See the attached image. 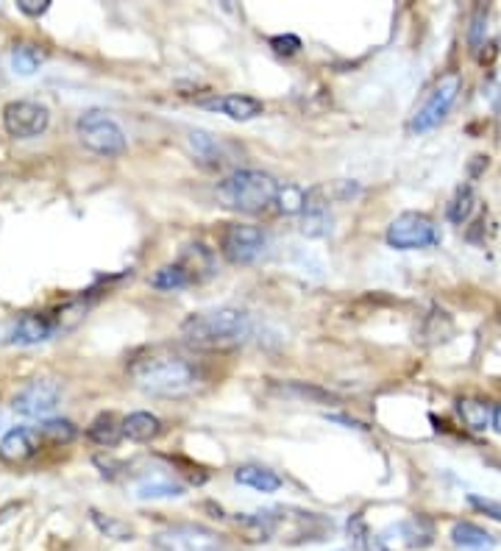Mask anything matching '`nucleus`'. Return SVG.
<instances>
[{
	"instance_id": "8",
	"label": "nucleus",
	"mask_w": 501,
	"mask_h": 551,
	"mask_svg": "<svg viewBox=\"0 0 501 551\" xmlns=\"http://www.w3.org/2000/svg\"><path fill=\"white\" fill-rule=\"evenodd\" d=\"M267 245L259 225L251 223H226L220 232V253L231 265H254Z\"/></svg>"
},
{
	"instance_id": "24",
	"label": "nucleus",
	"mask_w": 501,
	"mask_h": 551,
	"mask_svg": "<svg viewBox=\"0 0 501 551\" xmlns=\"http://www.w3.org/2000/svg\"><path fill=\"white\" fill-rule=\"evenodd\" d=\"M390 535H398V540L410 546V548H423V546H431L434 540V527L426 518H410V521H401L390 529Z\"/></svg>"
},
{
	"instance_id": "9",
	"label": "nucleus",
	"mask_w": 501,
	"mask_h": 551,
	"mask_svg": "<svg viewBox=\"0 0 501 551\" xmlns=\"http://www.w3.org/2000/svg\"><path fill=\"white\" fill-rule=\"evenodd\" d=\"M51 109L37 101H12L4 106V128L14 140H33L48 132Z\"/></svg>"
},
{
	"instance_id": "5",
	"label": "nucleus",
	"mask_w": 501,
	"mask_h": 551,
	"mask_svg": "<svg viewBox=\"0 0 501 551\" xmlns=\"http://www.w3.org/2000/svg\"><path fill=\"white\" fill-rule=\"evenodd\" d=\"M462 89V76L459 73H443L438 81L431 84V89L426 92V98L421 101V106L413 112L410 117V132L415 134H426L431 132L434 125H441L446 120V115L451 112L457 95Z\"/></svg>"
},
{
	"instance_id": "16",
	"label": "nucleus",
	"mask_w": 501,
	"mask_h": 551,
	"mask_svg": "<svg viewBox=\"0 0 501 551\" xmlns=\"http://www.w3.org/2000/svg\"><path fill=\"white\" fill-rule=\"evenodd\" d=\"M274 390L282 396V399H292V401H301V404H340V399L329 393L326 387L320 384H307V381H287V384H274Z\"/></svg>"
},
{
	"instance_id": "15",
	"label": "nucleus",
	"mask_w": 501,
	"mask_h": 551,
	"mask_svg": "<svg viewBox=\"0 0 501 551\" xmlns=\"http://www.w3.org/2000/svg\"><path fill=\"white\" fill-rule=\"evenodd\" d=\"M176 265L184 271L190 284H200V281H207V279L215 276V253L204 243H192L179 253Z\"/></svg>"
},
{
	"instance_id": "12",
	"label": "nucleus",
	"mask_w": 501,
	"mask_h": 551,
	"mask_svg": "<svg viewBox=\"0 0 501 551\" xmlns=\"http://www.w3.org/2000/svg\"><path fill=\"white\" fill-rule=\"evenodd\" d=\"M56 332H53V323H51V315L48 309L42 312H23L4 337V343L9 345H40V343H48L53 340Z\"/></svg>"
},
{
	"instance_id": "23",
	"label": "nucleus",
	"mask_w": 501,
	"mask_h": 551,
	"mask_svg": "<svg viewBox=\"0 0 501 551\" xmlns=\"http://www.w3.org/2000/svg\"><path fill=\"white\" fill-rule=\"evenodd\" d=\"M451 543L457 548H465V551H490L496 546V537L471 521H459L451 529Z\"/></svg>"
},
{
	"instance_id": "31",
	"label": "nucleus",
	"mask_w": 501,
	"mask_h": 551,
	"mask_svg": "<svg viewBox=\"0 0 501 551\" xmlns=\"http://www.w3.org/2000/svg\"><path fill=\"white\" fill-rule=\"evenodd\" d=\"M304 198H307V189H301L295 184H279V196H276V207L282 215H301L304 209Z\"/></svg>"
},
{
	"instance_id": "10",
	"label": "nucleus",
	"mask_w": 501,
	"mask_h": 551,
	"mask_svg": "<svg viewBox=\"0 0 501 551\" xmlns=\"http://www.w3.org/2000/svg\"><path fill=\"white\" fill-rule=\"evenodd\" d=\"M61 401V387L53 379H37L25 384L23 390L12 399V409L25 418H45Z\"/></svg>"
},
{
	"instance_id": "28",
	"label": "nucleus",
	"mask_w": 501,
	"mask_h": 551,
	"mask_svg": "<svg viewBox=\"0 0 501 551\" xmlns=\"http://www.w3.org/2000/svg\"><path fill=\"white\" fill-rule=\"evenodd\" d=\"M474 209H477L474 187H471V184H462V187L457 189V196L451 198V204H449V220L457 223V225H462L468 217L474 215Z\"/></svg>"
},
{
	"instance_id": "21",
	"label": "nucleus",
	"mask_w": 501,
	"mask_h": 551,
	"mask_svg": "<svg viewBox=\"0 0 501 551\" xmlns=\"http://www.w3.org/2000/svg\"><path fill=\"white\" fill-rule=\"evenodd\" d=\"M187 142H190V148H192V153H195V159L200 161V165L220 168L226 161L218 137H212L209 132H204V128H192V132L187 134Z\"/></svg>"
},
{
	"instance_id": "19",
	"label": "nucleus",
	"mask_w": 501,
	"mask_h": 551,
	"mask_svg": "<svg viewBox=\"0 0 501 551\" xmlns=\"http://www.w3.org/2000/svg\"><path fill=\"white\" fill-rule=\"evenodd\" d=\"M162 435V420L153 412H131L123 418V437L131 443H151Z\"/></svg>"
},
{
	"instance_id": "18",
	"label": "nucleus",
	"mask_w": 501,
	"mask_h": 551,
	"mask_svg": "<svg viewBox=\"0 0 501 551\" xmlns=\"http://www.w3.org/2000/svg\"><path fill=\"white\" fill-rule=\"evenodd\" d=\"M234 482L243 484V488H251L256 493H276L282 488V476L274 473L271 468L262 465H240L234 471Z\"/></svg>"
},
{
	"instance_id": "1",
	"label": "nucleus",
	"mask_w": 501,
	"mask_h": 551,
	"mask_svg": "<svg viewBox=\"0 0 501 551\" xmlns=\"http://www.w3.org/2000/svg\"><path fill=\"white\" fill-rule=\"evenodd\" d=\"M128 376L143 393L162 399H181L207 381V368L190 351L153 345L131 356Z\"/></svg>"
},
{
	"instance_id": "2",
	"label": "nucleus",
	"mask_w": 501,
	"mask_h": 551,
	"mask_svg": "<svg viewBox=\"0 0 501 551\" xmlns=\"http://www.w3.org/2000/svg\"><path fill=\"white\" fill-rule=\"evenodd\" d=\"M251 315L240 307H218V309H204L192 312L181 323V340L190 348L200 351H223L234 348L251 337Z\"/></svg>"
},
{
	"instance_id": "22",
	"label": "nucleus",
	"mask_w": 501,
	"mask_h": 551,
	"mask_svg": "<svg viewBox=\"0 0 501 551\" xmlns=\"http://www.w3.org/2000/svg\"><path fill=\"white\" fill-rule=\"evenodd\" d=\"M184 496V484L167 473H145L137 482V499H179Z\"/></svg>"
},
{
	"instance_id": "35",
	"label": "nucleus",
	"mask_w": 501,
	"mask_h": 551,
	"mask_svg": "<svg viewBox=\"0 0 501 551\" xmlns=\"http://www.w3.org/2000/svg\"><path fill=\"white\" fill-rule=\"evenodd\" d=\"M17 9L28 17H42L51 9V0H20Z\"/></svg>"
},
{
	"instance_id": "11",
	"label": "nucleus",
	"mask_w": 501,
	"mask_h": 551,
	"mask_svg": "<svg viewBox=\"0 0 501 551\" xmlns=\"http://www.w3.org/2000/svg\"><path fill=\"white\" fill-rule=\"evenodd\" d=\"M329 187L318 184L307 189V198H304V209H301V234L310 237V240H323L331 234V207H329Z\"/></svg>"
},
{
	"instance_id": "36",
	"label": "nucleus",
	"mask_w": 501,
	"mask_h": 551,
	"mask_svg": "<svg viewBox=\"0 0 501 551\" xmlns=\"http://www.w3.org/2000/svg\"><path fill=\"white\" fill-rule=\"evenodd\" d=\"M490 427L501 435V404H496V407L490 409Z\"/></svg>"
},
{
	"instance_id": "30",
	"label": "nucleus",
	"mask_w": 501,
	"mask_h": 551,
	"mask_svg": "<svg viewBox=\"0 0 501 551\" xmlns=\"http://www.w3.org/2000/svg\"><path fill=\"white\" fill-rule=\"evenodd\" d=\"M151 287L164 289V293H171V289H184V287H190V281H187L184 271L173 262V265L159 268V271L151 276Z\"/></svg>"
},
{
	"instance_id": "17",
	"label": "nucleus",
	"mask_w": 501,
	"mask_h": 551,
	"mask_svg": "<svg viewBox=\"0 0 501 551\" xmlns=\"http://www.w3.org/2000/svg\"><path fill=\"white\" fill-rule=\"evenodd\" d=\"M48 59V51L37 42H28V40H20L12 45L9 51V61H12V70L17 76H33Z\"/></svg>"
},
{
	"instance_id": "4",
	"label": "nucleus",
	"mask_w": 501,
	"mask_h": 551,
	"mask_svg": "<svg viewBox=\"0 0 501 551\" xmlns=\"http://www.w3.org/2000/svg\"><path fill=\"white\" fill-rule=\"evenodd\" d=\"M76 134L81 145L97 156H123L128 151L125 132L104 109H87L76 120Z\"/></svg>"
},
{
	"instance_id": "3",
	"label": "nucleus",
	"mask_w": 501,
	"mask_h": 551,
	"mask_svg": "<svg viewBox=\"0 0 501 551\" xmlns=\"http://www.w3.org/2000/svg\"><path fill=\"white\" fill-rule=\"evenodd\" d=\"M279 196V181L254 168L234 170L215 187V198L220 207L240 212V215H262L276 204Z\"/></svg>"
},
{
	"instance_id": "33",
	"label": "nucleus",
	"mask_w": 501,
	"mask_h": 551,
	"mask_svg": "<svg viewBox=\"0 0 501 551\" xmlns=\"http://www.w3.org/2000/svg\"><path fill=\"white\" fill-rule=\"evenodd\" d=\"M267 45H271V48H274V53H279V56H295L301 48H304L295 34H276V37L267 40Z\"/></svg>"
},
{
	"instance_id": "20",
	"label": "nucleus",
	"mask_w": 501,
	"mask_h": 551,
	"mask_svg": "<svg viewBox=\"0 0 501 551\" xmlns=\"http://www.w3.org/2000/svg\"><path fill=\"white\" fill-rule=\"evenodd\" d=\"M87 437L95 445H104V448H115L123 440V420L115 412H100L92 424L87 427Z\"/></svg>"
},
{
	"instance_id": "6",
	"label": "nucleus",
	"mask_w": 501,
	"mask_h": 551,
	"mask_svg": "<svg viewBox=\"0 0 501 551\" xmlns=\"http://www.w3.org/2000/svg\"><path fill=\"white\" fill-rule=\"evenodd\" d=\"M385 240L395 251H421V248L441 245L443 234L438 229V223H434L429 215H423V212H404V215H398L387 225Z\"/></svg>"
},
{
	"instance_id": "32",
	"label": "nucleus",
	"mask_w": 501,
	"mask_h": 551,
	"mask_svg": "<svg viewBox=\"0 0 501 551\" xmlns=\"http://www.w3.org/2000/svg\"><path fill=\"white\" fill-rule=\"evenodd\" d=\"M485 31H487V6H477L471 14V25H468V45H471V51L482 48Z\"/></svg>"
},
{
	"instance_id": "26",
	"label": "nucleus",
	"mask_w": 501,
	"mask_h": 551,
	"mask_svg": "<svg viewBox=\"0 0 501 551\" xmlns=\"http://www.w3.org/2000/svg\"><path fill=\"white\" fill-rule=\"evenodd\" d=\"M490 404L479 401V399H459L457 401V412L462 418V424L471 432H485L490 427Z\"/></svg>"
},
{
	"instance_id": "37",
	"label": "nucleus",
	"mask_w": 501,
	"mask_h": 551,
	"mask_svg": "<svg viewBox=\"0 0 501 551\" xmlns=\"http://www.w3.org/2000/svg\"><path fill=\"white\" fill-rule=\"evenodd\" d=\"M20 510V504H6V507H0V527H4L9 518H12V512H17Z\"/></svg>"
},
{
	"instance_id": "34",
	"label": "nucleus",
	"mask_w": 501,
	"mask_h": 551,
	"mask_svg": "<svg viewBox=\"0 0 501 551\" xmlns=\"http://www.w3.org/2000/svg\"><path fill=\"white\" fill-rule=\"evenodd\" d=\"M468 504H471L474 510H479L482 515L493 518V521H501V504H498V501H493V499H485V496H477V493H471V496H468Z\"/></svg>"
},
{
	"instance_id": "25",
	"label": "nucleus",
	"mask_w": 501,
	"mask_h": 551,
	"mask_svg": "<svg viewBox=\"0 0 501 551\" xmlns=\"http://www.w3.org/2000/svg\"><path fill=\"white\" fill-rule=\"evenodd\" d=\"M451 329H454V320H451V315L446 312V309H438L434 307L426 317H423V323H421V329H418V335H421V340L423 343H443V340H449V335H451Z\"/></svg>"
},
{
	"instance_id": "29",
	"label": "nucleus",
	"mask_w": 501,
	"mask_h": 551,
	"mask_svg": "<svg viewBox=\"0 0 501 551\" xmlns=\"http://www.w3.org/2000/svg\"><path fill=\"white\" fill-rule=\"evenodd\" d=\"M89 515H92V524H95L100 532H104L107 537H115V540H134V529H131L125 521H120V518L104 515V512H97V510H92Z\"/></svg>"
},
{
	"instance_id": "27",
	"label": "nucleus",
	"mask_w": 501,
	"mask_h": 551,
	"mask_svg": "<svg viewBox=\"0 0 501 551\" xmlns=\"http://www.w3.org/2000/svg\"><path fill=\"white\" fill-rule=\"evenodd\" d=\"M37 432H40L42 443H53V445H67L79 437V427L67 418H48L37 427Z\"/></svg>"
},
{
	"instance_id": "14",
	"label": "nucleus",
	"mask_w": 501,
	"mask_h": 551,
	"mask_svg": "<svg viewBox=\"0 0 501 551\" xmlns=\"http://www.w3.org/2000/svg\"><path fill=\"white\" fill-rule=\"evenodd\" d=\"M198 106H204V109H212V112H220L231 120H254L264 112V104L259 98H251V95H215V98H204V101H198Z\"/></svg>"
},
{
	"instance_id": "7",
	"label": "nucleus",
	"mask_w": 501,
	"mask_h": 551,
	"mask_svg": "<svg viewBox=\"0 0 501 551\" xmlns=\"http://www.w3.org/2000/svg\"><path fill=\"white\" fill-rule=\"evenodd\" d=\"M156 551H226V537L204 524H176L153 535Z\"/></svg>"
},
{
	"instance_id": "13",
	"label": "nucleus",
	"mask_w": 501,
	"mask_h": 551,
	"mask_svg": "<svg viewBox=\"0 0 501 551\" xmlns=\"http://www.w3.org/2000/svg\"><path fill=\"white\" fill-rule=\"evenodd\" d=\"M42 448V437L37 429L31 427H14L4 437H0V460L4 463H28L31 457H37Z\"/></svg>"
}]
</instances>
